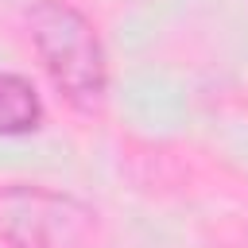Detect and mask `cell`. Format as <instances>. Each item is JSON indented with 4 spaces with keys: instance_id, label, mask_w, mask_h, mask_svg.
Returning a JSON list of instances; mask_svg holds the SVG:
<instances>
[{
    "instance_id": "cell-1",
    "label": "cell",
    "mask_w": 248,
    "mask_h": 248,
    "mask_svg": "<svg viewBox=\"0 0 248 248\" xmlns=\"http://www.w3.org/2000/svg\"><path fill=\"white\" fill-rule=\"evenodd\" d=\"M31 46L54 89L81 112L97 108L108 89V54L85 12L66 0H35L27 8Z\"/></svg>"
},
{
    "instance_id": "cell-3",
    "label": "cell",
    "mask_w": 248,
    "mask_h": 248,
    "mask_svg": "<svg viewBox=\"0 0 248 248\" xmlns=\"http://www.w3.org/2000/svg\"><path fill=\"white\" fill-rule=\"evenodd\" d=\"M43 120V101L35 85L19 74L0 70V136H27Z\"/></svg>"
},
{
    "instance_id": "cell-2",
    "label": "cell",
    "mask_w": 248,
    "mask_h": 248,
    "mask_svg": "<svg viewBox=\"0 0 248 248\" xmlns=\"http://www.w3.org/2000/svg\"><path fill=\"white\" fill-rule=\"evenodd\" d=\"M0 244L4 248H97L101 213L78 194L8 182L0 186Z\"/></svg>"
}]
</instances>
